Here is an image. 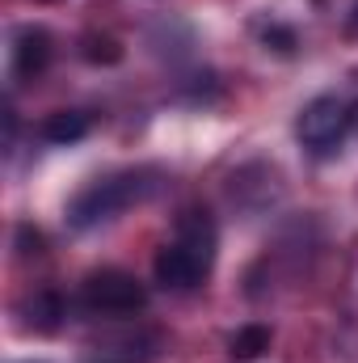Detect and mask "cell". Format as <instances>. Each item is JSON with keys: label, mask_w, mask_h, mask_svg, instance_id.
<instances>
[{"label": "cell", "mask_w": 358, "mask_h": 363, "mask_svg": "<svg viewBox=\"0 0 358 363\" xmlns=\"http://www.w3.org/2000/svg\"><path fill=\"white\" fill-rule=\"evenodd\" d=\"M161 186L156 169H118V174H105V178L89 182L72 203H68V224L72 228H97L105 220H118L127 207L152 199Z\"/></svg>", "instance_id": "obj_1"}, {"label": "cell", "mask_w": 358, "mask_h": 363, "mask_svg": "<svg viewBox=\"0 0 358 363\" xmlns=\"http://www.w3.org/2000/svg\"><path fill=\"white\" fill-rule=\"evenodd\" d=\"M350 127H354V106H350L346 97H337V93L312 97V101L299 110V118H295L299 144H304L308 152H316V157L342 148V140L350 135Z\"/></svg>", "instance_id": "obj_2"}, {"label": "cell", "mask_w": 358, "mask_h": 363, "mask_svg": "<svg viewBox=\"0 0 358 363\" xmlns=\"http://www.w3.org/2000/svg\"><path fill=\"white\" fill-rule=\"evenodd\" d=\"M81 304L97 313V317H131L148 304V287L127 271H93L85 283H81Z\"/></svg>", "instance_id": "obj_3"}, {"label": "cell", "mask_w": 358, "mask_h": 363, "mask_svg": "<svg viewBox=\"0 0 358 363\" xmlns=\"http://www.w3.org/2000/svg\"><path fill=\"white\" fill-rule=\"evenodd\" d=\"M152 271H156V283H165V287H173V291H190V287H198V283L211 274V267H207V262H198L185 245L169 241V245L156 254Z\"/></svg>", "instance_id": "obj_4"}, {"label": "cell", "mask_w": 358, "mask_h": 363, "mask_svg": "<svg viewBox=\"0 0 358 363\" xmlns=\"http://www.w3.org/2000/svg\"><path fill=\"white\" fill-rule=\"evenodd\" d=\"M173 241H178V245H185L198 262L215 267V245H219V233H215V220H211V211H207V207H185V211H181Z\"/></svg>", "instance_id": "obj_5"}, {"label": "cell", "mask_w": 358, "mask_h": 363, "mask_svg": "<svg viewBox=\"0 0 358 363\" xmlns=\"http://www.w3.org/2000/svg\"><path fill=\"white\" fill-rule=\"evenodd\" d=\"M47 64H51V34L38 30V26H25V30L13 38V72H17L21 81H34Z\"/></svg>", "instance_id": "obj_6"}, {"label": "cell", "mask_w": 358, "mask_h": 363, "mask_svg": "<svg viewBox=\"0 0 358 363\" xmlns=\"http://www.w3.org/2000/svg\"><path fill=\"white\" fill-rule=\"evenodd\" d=\"M42 135L51 144H76V140L89 135V114L85 110H55V114H47Z\"/></svg>", "instance_id": "obj_7"}, {"label": "cell", "mask_w": 358, "mask_h": 363, "mask_svg": "<svg viewBox=\"0 0 358 363\" xmlns=\"http://www.w3.org/2000/svg\"><path fill=\"white\" fill-rule=\"evenodd\" d=\"M262 351H270V330L266 325H245L228 338V355L232 359H258Z\"/></svg>", "instance_id": "obj_8"}, {"label": "cell", "mask_w": 358, "mask_h": 363, "mask_svg": "<svg viewBox=\"0 0 358 363\" xmlns=\"http://www.w3.org/2000/svg\"><path fill=\"white\" fill-rule=\"evenodd\" d=\"M59 317H64V300H59L55 291H38V296L30 300V325H34V330H55Z\"/></svg>", "instance_id": "obj_9"}, {"label": "cell", "mask_w": 358, "mask_h": 363, "mask_svg": "<svg viewBox=\"0 0 358 363\" xmlns=\"http://www.w3.org/2000/svg\"><path fill=\"white\" fill-rule=\"evenodd\" d=\"M85 60H93V64H118V60H122V47H118L114 38L89 34V38H85Z\"/></svg>", "instance_id": "obj_10"}, {"label": "cell", "mask_w": 358, "mask_h": 363, "mask_svg": "<svg viewBox=\"0 0 358 363\" xmlns=\"http://www.w3.org/2000/svg\"><path fill=\"white\" fill-rule=\"evenodd\" d=\"M266 43H282V51H291L295 47V34L291 30H266Z\"/></svg>", "instance_id": "obj_11"}, {"label": "cell", "mask_w": 358, "mask_h": 363, "mask_svg": "<svg viewBox=\"0 0 358 363\" xmlns=\"http://www.w3.org/2000/svg\"><path fill=\"white\" fill-rule=\"evenodd\" d=\"M346 34H350V38H358V4L350 9V17H346Z\"/></svg>", "instance_id": "obj_12"}]
</instances>
